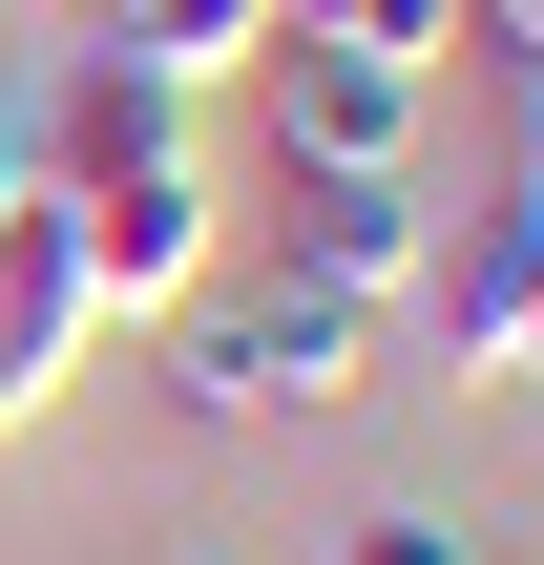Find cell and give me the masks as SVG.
<instances>
[{"mask_svg": "<svg viewBox=\"0 0 544 565\" xmlns=\"http://www.w3.org/2000/svg\"><path fill=\"white\" fill-rule=\"evenodd\" d=\"M419 294H440V356H461V377H524L544 398V189H503Z\"/></svg>", "mask_w": 544, "mask_h": 565, "instance_id": "8992f818", "label": "cell"}, {"mask_svg": "<svg viewBox=\"0 0 544 565\" xmlns=\"http://www.w3.org/2000/svg\"><path fill=\"white\" fill-rule=\"evenodd\" d=\"M356 377H377V315L314 294V273H252V294H189L168 315V419L189 440H314Z\"/></svg>", "mask_w": 544, "mask_h": 565, "instance_id": "6da1fadb", "label": "cell"}, {"mask_svg": "<svg viewBox=\"0 0 544 565\" xmlns=\"http://www.w3.org/2000/svg\"><path fill=\"white\" fill-rule=\"evenodd\" d=\"M335 565H482V545H461L440 503H377V524H335Z\"/></svg>", "mask_w": 544, "mask_h": 565, "instance_id": "30bf717a", "label": "cell"}, {"mask_svg": "<svg viewBox=\"0 0 544 565\" xmlns=\"http://www.w3.org/2000/svg\"><path fill=\"white\" fill-rule=\"evenodd\" d=\"M273 42H377V63H461V0H273Z\"/></svg>", "mask_w": 544, "mask_h": 565, "instance_id": "9c48e42d", "label": "cell"}, {"mask_svg": "<svg viewBox=\"0 0 544 565\" xmlns=\"http://www.w3.org/2000/svg\"><path fill=\"white\" fill-rule=\"evenodd\" d=\"M84 335H105V315H84V252H63V210H21V231H0V440L63 398Z\"/></svg>", "mask_w": 544, "mask_h": 565, "instance_id": "52a82bcc", "label": "cell"}, {"mask_svg": "<svg viewBox=\"0 0 544 565\" xmlns=\"http://www.w3.org/2000/svg\"><path fill=\"white\" fill-rule=\"evenodd\" d=\"M168 565H210V545H168Z\"/></svg>", "mask_w": 544, "mask_h": 565, "instance_id": "5bb4252c", "label": "cell"}, {"mask_svg": "<svg viewBox=\"0 0 544 565\" xmlns=\"http://www.w3.org/2000/svg\"><path fill=\"white\" fill-rule=\"evenodd\" d=\"M419 105H440V63H377V42H252L273 168H419Z\"/></svg>", "mask_w": 544, "mask_h": 565, "instance_id": "7a4b0ae2", "label": "cell"}, {"mask_svg": "<svg viewBox=\"0 0 544 565\" xmlns=\"http://www.w3.org/2000/svg\"><path fill=\"white\" fill-rule=\"evenodd\" d=\"M21 210H63V189H42V147H21V84H0V231H21Z\"/></svg>", "mask_w": 544, "mask_h": 565, "instance_id": "7c38bea8", "label": "cell"}, {"mask_svg": "<svg viewBox=\"0 0 544 565\" xmlns=\"http://www.w3.org/2000/svg\"><path fill=\"white\" fill-rule=\"evenodd\" d=\"M273 273H314V294L398 315V294L440 273V210H419V168H273Z\"/></svg>", "mask_w": 544, "mask_h": 565, "instance_id": "277c9868", "label": "cell"}, {"mask_svg": "<svg viewBox=\"0 0 544 565\" xmlns=\"http://www.w3.org/2000/svg\"><path fill=\"white\" fill-rule=\"evenodd\" d=\"M461 42H503V84H544V0H461Z\"/></svg>", "mask_w": 544, "mask_h": 565, "instance_id": "8fae6325", "label": "cell"}, {"mask_svg": "<svg viewBox=\"0 0 544 565\" xmlns=\"http://www.w3.org/2000/svg\"><path fill=\"white\" fill-rule=\"evenodd\" d=\"M21 147H42V189H126V168H189V84H147L126 42H42L21 63Z\"/></svg>", "mask_w": 544, "mask_h": 565, "instance_id": "3957f363", "label": "cell"}, {"mask_svg": "<svg viewBox=\"0 0 544 565\" xmlns=\"http://www.w3.org/2000/svg\"><path fill=\"white\" fill-rule=\"evenodd\" d=\"M63 252H84V315H189L210 294V168H126V189H63Z\"/></svg>", "mask_w": 544, "mask_h": 565, "instance_id": "5b68a950", "label": "cell"}, {"mask_svg": "<svg viewBox=\"0 0 544 565\" xmlns=\"http://www.w3.org/2000/svg\"><path fill=\"white\" fill-rule=\"evenodd\" d=\"M42 42H63V0H0V84H21V63H42Z\"/></svg>", "mask_w": 544, "mask_h": 565, "instance_id": "4fadbf2b", "label": "cell"}, {"mask_svg": "<svg viewBox=\"0 0 544 565\" xmlns=\"http://www.w3.org/2000/svg\"><path fill=\"white\" fill-rule=\"evenodd\" d=\"M84 42H126L147 84H252V42H273V0H84Z\"/></svg>", "mask_w": 544, "mask_h": 565, "instance_id": "ba28073f", "label": "cell"}]
</instances>
